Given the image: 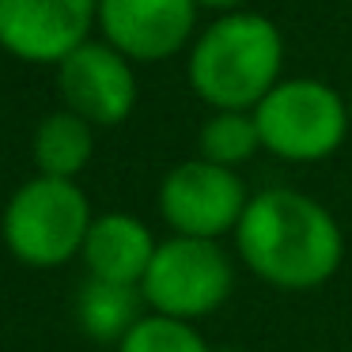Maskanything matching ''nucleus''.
I'll return each mask as SVG.
<instances>
[{
  "label": "nucleus",
  "mask_w": 352,
  "mask_h": 352,
  "mask_svg": "<svg viewBox=\"0 0 352 352\" xmlns=\"http://www.w3.org/2000/svg\"><path fill=\"white\" fill-rule=\"evenodd\" d=\"M235 254L276 292H314L344 261V231L318 197L292 186L250 193L235 228Z\"/></svg>",
  "instance_id": "obj_1"
},
{
  "label": "nucleus",
  "mask_w": 352,
  "mask_h": 352,
  "mask_svg": "<svg viewBox=\"0 0 352 352\" xmlns=\"http://www.w3.org/2000/svg\"><path fill=\"white\" fill-rule=\"evenodd\" d=\"M186 80L208 110H254L284 80V34L265 12L235 8L190 42Z\"/></svg>",
  "instance_id": "obj_2"
},
{
  "label": "nucleus",
  "mask_w": 352,
  "mask_h": 352,
  "mask_svg": "<svg viewBox=\"0 0 352 352\" xmlns=\"http://www.w3.org/2000/svg\"><path fill=\"white\" fill-rule=\"evenodd\" d=\"M254 122L261 133V152L299 167L333 160L352 133L349 99L314 76H284L254 107Z\"/></svg>",
  "instance_id": "obj_3"
},
{
  "label": "nucleus",
  "mask_w": 352,
  "mask_h": 352,
  "mask_svg": "<svg viewBox=\"0 0 352 352\" xmlns=\"http://www.w3.org/2000/svg\"><path fill=\"white\" fill-rule=\"evenodd\" d=\"M91 201L76 178L38 175L12 193L4 208V243L23 265L54 269L84 250Z\"/></svg>",
  "instance_id": "obj_4"
},
{
  "label": "nucleus",
  "mask_w": 352,
  "mask_h": 352,
  "mask_svg": "<svg viewBox=\"0 0 352 352\" xmlns=\"http://www.w3.org/2000/svg\"><path fill=\"white\" fill-rule=\"evenodd\" d=\"M235 292V261L220 239L170 235L155 246L152 265L140 280L148 311L201 322L216 314Z\"/></svg>",
  "instance_id": "obj_5"
},
{
  "label": "nucleus",
  "mask_w": 352,
  "mask_h": 352,
  "mask_svg": "<svg viewBox=\"0 0 352 352\" xmlns=\"http://www.w3.org/2000/svg\"><path fill=\"white\" fill-rule=\"evenodd\" d=\"M246 201H250V190H246L243 175L235 167L205 160V155L175 163L160 182V216L170 228V235H235Z\"/></svg>",
  "instance_id": "obj_6"
},
{
  "label": "nucleus",
  "mask_w": 352,
  "mask_h": 352,
  "mask_svg": "<svg viewBox=\"0 0 352 352\" xmlns=\"http://www.w3.org/2000/svg\"><path fill=\"white\" fill-rule=\"evenodd\" d=\"M99 27V0H0V46L31 65H57Z\"/></svg>",
  "instance_id": "obj_7"
},
{
  "label": "nucleus",
  "mask_w": 352,
  "mask_h": 352,
  "mask_svg": "<svg viewBox=\"0 0 352 352\" xmlns=\"http://www.w3.org/2000/svg\"><path fill=\"white\" fill-rule=\"evenodd\" d=\"M193 0H99V31L133 65L178 57L197 38Z\"/></svg>",
  "instance_id": "obj_8"
},
{
  "label": "nucleus",
  "mask_w": 352,
  "mask_h": 352,
  "mask_svg": "<svg viewBox=\"0 0 352 352\" xmlns=\"http://www.w3.org/2000/svg\"><path fill=\"white\" fill-rule=\"evenodd\" d=\"M57 84H61L65 107L76 110L99 129L122 125L137 107V72L133 61L114 50L107 38L76 46L65 61H57Z\"/></svg>",
  "instance_id": "obj_9"
},
{
  "label": "nucleus",
  "mask_w": 352,
  "mask_h": 352,
  "mask_svg": "<svg viewBox=\"0 0 352 352\" xmlns=\"http://www.w3.org/2000/svg\"><path fill=\"white\" fill-rule=\"evenodd\" d=\"M155 246L160 243L148 231V223L137 220L133 212H102L87 228L80 258H84L91 276L118 280V284H137L140 288L148 265H152Z\"/></svg>",
  "instance_id": "obj_10"
},
{
  "label": "nucleus",
  "mask_w": 352,
  "mask_h": 352,
  "mask_svg": "<svg viewBox=\"0 0 352 352\" xmlns=\"http://www.w3.org/2000/svg\"><path fill=\"white\" fill-rule=\"evenodd\" d=\"M91 152H95V125L69 107L57 110V114H46L34 129L38 175L76 178L91 163Z\"/></svg>",
  "instance_id": "obj_11"
},
{
  "label": "nucleus",
  "mask_w": 352,
  "mask_h": 352,
  "mask_svg": "<svg viewBox=\"0 0 352 352\" xmlns=\"http://www.w3.org/2000/svg\"><path fill=\"white\" fill-rule=\"evenodd\" d=\"M140 303H144V296H140L137 284L87 276V284L80 288V299H76V318L91 341L118 344L129 333L133 322L140 318Z\"/></svg>",
  "instance_id": "obj_12"
},
{
  "label": "nucleus",
  "mask_w": 352,
  "mask_h": 352,
  "mask_svg": "<svg viewBox=\"0 0 352 352\" xmlns=\"http://www.w3.org/2000/svg\"><path fill=\"white\" fill-rule=\"evenodd\" d=\"M261 152V133L254 110H212L197 133V155L223 167H243Z\"/></svg>",
  "instance_id": "obj_13"
},
{
  "label": "nucleus",
  "mask_w": 352,
  "mask_h": 352,
  "mask_svg": "<svg viewBox=\"0 0 352 352\" xmlns=\"http://www.w3.org/2000/svg\"><path fill=\"white\" fill-rule=\"evenodd\" d=\"M118 352H212V344L201 337L197 322L148 311L118 341Z\"/></svg>",
  "instance_id": "obj_14"
},
{
  "label": "nucleus",
  "mask_w": 352,
  "mask_h": 352,
  "mask_svg": "<svg viewBox=\"0 0 352 352\" xmlns=\"http://www.w3.org/2000/svg\"><path fill=\"white\" fill-rule=\"evenodd\" d=\"M201 12H216V16H223V12H235V8H246V0H193Z\"/></svg>",
  "instance_id": "obj_15"
},
{
  "label": "nucleus",
  "mask_w": 352,
  "mask_h": 352,
  "mask_svg": "<svg viewBox=\"0 0 352 352\" xmlns=\"http://www.w3.org/2000/svg\"><path fill=\"white\" fill-rule=\"evenodd\" d=\"M344 99H349V118H352V87H349V91H344Z\"/></svg>",
  "instance_id": "obj_16"
},
{
  "label": "nucleus",
  "mask_w": 352,
  "mask_h": 352,
  "mask_svg": "<svg viewBox=\"0 0 352 352\" xmlns=\"http://www.w3.org/2000/svg\"><path fill=\"white\" fill-rule=\"evenodd\" d=\"M318 352H322V349H318Z\"/></svg>",
  "instance_id": "obj_17"
}]
</instances>
